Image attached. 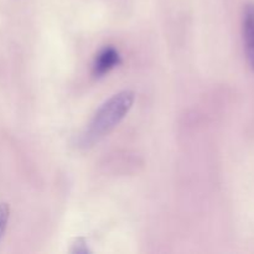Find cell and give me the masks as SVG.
<instances>
[{"mask_svg": "<svg viewBox=\"0 0 254 254\" xmlns=\"http://www.w3.org/2000/svg\"><path fill=\"white\" fill-rule=\"evenodd\" d=\"M135 102L133 91H121L107 99L94 113L88 126L79 135L78 148L88 149L106 138L130 112Z\"/></svg>", "mask_w": 254, "mask_h": 254, "instance_id": "cell-1", "label": "cell"}, {"mask_svg": "<svg viewBox=\"0 0 254 254\" xmlns=\"http://www.w3.org/2000/svg\"><path fill=\"white\" fill-rule=\"evenodd\" d=\"M243 45L245 55L250 68L254 72V2L246 4L242 17Z\"/></svg>", "mask_w": 254, "mask_h": 254, "instance_id": "cell-2", "label": "cell"}, {"mask_svg": "<svg viewBox=\"0 0 254 254\" xmlns=\"http://www.w3.org/2000/svg\"><path fill=\"white\" fill-rule=\"evenodd\" d=\"M122 62V57L118 50L113 46H106L98 52L93 62V74L94 77H103L107 73L119 66Z\"/></svg>", "mask_w": 254, "mask_h": 254, "instance_id": "cell-3", "label": "cell"}, {"mask_svg": "<svg viewBox=\"0 0 254 254\" xmlns=\"http://www.w3.org/2000/svg\"><path fill=\"white\" fill-rule=\"evenodd\" d=\"M10 220V206L9 203L1 202L0 203V241L4 237L6 232L7 223Z\"/></svg>", "mask_w": 254, "mask_h": 254, "instance_id": "cell-4", "label": "cell"}, {"mask_svg": "<svg viewBox=\"0 0 254 254\" xmlns=\"http://www.w3.org/2000/svg\"><path fill=\"white\" fill-rule=\"evenodd\" d=\"M71 252L77 254H87L91 253V250L88 248V245L84 241V238H77L73 245H72Z\"/></svg>", "mask_w": 254, "mask_h": 254, "instance_id": "cell-5", "label": "cell"}]
</instances>
